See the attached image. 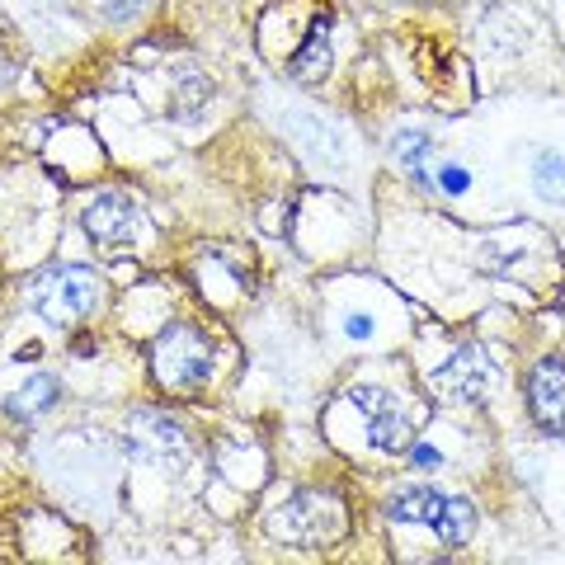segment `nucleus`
Returning <instances> with one entry per match:
<instances>
[{"instance_id":"nucleus-1","label":"nucleus","mask_w":565,"mask_h":565,"mask_svg":"<svg viewBox=\"0 0 565 565\" xmlns=\"http://www.w3.org/2000/svg\"><path fill=\"white\" fill-rule=\"evenodd\" d=\"M29 302L47 326H81L99 307V278L85 264H52L29 282Z\"/></svg>"},{"instance_id":"nucleus-2","label":"nucleus","mask_w":565,"mask_h":565,"mask_svg":"<svg viewBox=\"0 0 565 565\" xmlns=\"http://www.w3.org/2000/svg\"><path fill=\"white\" fill-rule=\"evenodd\" d=\"M386 519L392 523H424L434 527L444 546H467L476 533V509L457 494H444L434 486H405L386 500Z\"/></svg>"},{"instance_id":"nucleus-3","label":"nucleus","mask_w":565,"mask_h":565,"mask_svg":"<svg viewBox=\"0 0 565 565\" xmlns=\"http://www.w3.org/2000/svg\"><path fill=\"white\" fill-rule=\"evenodd\" d=\"M151 373L166 392H199L212 377V344L203 330L170 321L151 344Z\"/></svg>"},{"instance_id":"nucleus-4","label":"nucleus","mask_w":565,"mask_h":565,"mask_svg":"<svg viewBox=\"0 0 565 565\" xmlns=\"http://www.w3.org/2000/svg\"><path fill=\"white\" fill-rule=\"evenodd\" d=\"M269 537L292 546H326L334 537H344V509L334 494L297 490L269 514Z\"/></svg>"},{"instance_id":"nucleus-5","label":"nucleus","mask_w":565,"mask_h":565,"mask_svg":"<svg viewBox=\"0 0 565 565\" xmlns=\"http://www.w3.org/2000/svg\"><path fill=\"white\" fill-rule=\"evenodd\" d=\"M81 222H85V232H90V241L104 245V250H128V245L137 241V232H141V207L128 199V193L104 189L85 203Z\"/></svg>"},{"instance_id":"nucleus-6","label":"nucleus","mask_w":565,"mask_h":565,"mask_svg":"<svg viewBox=\"0 0 565 565\" xmlns=\"http://www.w3.org/2000/svg\"><path fill=\"white\" fill-rule=\"evenodd\" d=\"M128 444L137 457H147L156 467H170V462H184L189 452V438L180 429V419H170L161 411H137L128 419Z\"/></svg>"},{"instance_id":"nucleus-7","label":"nucleus","mask_w":565,"mask_h":565,"mask_svg":"<svg viewBox=\"0 0 565 565\" xmlns=\"http://www.w3.org/2000/svg\"><path fill=\"white\" fill-rule=\"evenodd\" d=\"M527 411L546 434L565 438V359H542L527 373Z\"/></svg>"},{"instance_id":"nucleus-8","label":"nucleus","mask_w":565,"mask_h":565,"mask_svg":"<svg viewBox=\"0 0 565 565\" xmlns=\"http://www.w3.org/2000/svg\"><path fill=\"white\" fill-rule=\"evenodd\" d=\"M490 377H494L490 359L476 344H467V349L452 353V363H444L434 373V386L444 392V401H486Z\"/></svg>"},{"instance_id":"nucleus-9","label":"nucleus","mask_w":565,"mask_h":565,"mask_svg":"<svg viewBox=\"0 0 565 565\" xmlns=\"http://www.w3.org/2000/svg\"><path fill=\"white\" fill-rule=\"evenodd\" d=\"M353 405H359V411L367 415V438H373L377 452H401V448H411V424L401 419L396 401L386 396V392L359 386V392H353Z\"/></svg>"},{"instance_id":"nucleus-10","label":"nucleus","mask_w":565,"mask_h":565,"mask_svg":"<svg viewBox=\"0 0 565 565\" xmlns=\"http://www.w3.org/2000/svg\"><path fill=\"white\" fill-rule=\"evenodd\" d=\"M288 76L302 81V85H316L330 76V14H316L302 47L288 57Z\"/></svg>"},{"instance_id":"nucleus-11","label":"nucleus","mask_w":565,"mask_h":565,"mask_svg":"<svg viewBox=\"0 0 565 565\" xmlns=\"http://www.w3.org/2000/svg\"><path fill=\"white\" fill-rule=\"evenodd\" d=\"M62 396V386H57V377H47V373H39V377H29L20 392H14L10 401H6V415L10 419H20V424H29V419H39L52 401Z\"/></svg>"},{"instance_id":"nucleus-12","label":"nucleus","mask_w":565,"mask_h":565,"mask_svg":"<svg viewBox=\"0 0 565 565\" xmlns=\"http://www.w3.org/2000/svg\"><path fill=\"white\" fill-rule=\"evenodd\" d=\"M533 184L546 203H565V156L542 151L533 161Z\"/></svg>"},{"instance_id":"nucleus-13","label":"nucleus","mask_w":565,"mask_h":565,"mask_svg":"<svg viewBox=\"0 0 565 565\" xmlns=\"http://www.w3.org/2000/svg\"><path fill=\"white\" fill-rule=\"evenodd\" d=\"M151 0H104V10H109V20H137L141 10H147Z\"/></svg>"},{"instance_id":"nucleus-14","label":"nucleus","mask_w":565,"mask_h":565,"mask_svg":"<svg viewBox=\"0 0 565 565\" xmlns=\"http://www.w3.org/2000/svg\"><path fill=\"white\" fill-rule=\"evenodd\" d=\"M444 189H448V193H462V189H467V174L457 170V166H448V170H444Z\"/></svg>"},{"instance_id":"nucleus-15","label":"nucleus","mask_w":565,"mask_h":565,"mask_svg":"<svg viewBox=\"0 0 565 565\" xmlns=\"http://www.w3.org/2000/svg\"><path fill=\"white\" fill-rule=\"evenodd\" d=\"M415 467H444V457L434 448H415Z\"/></svg>"},{"instance_id":"nucleus-16","label":"nucleus","mask_w":565,"mask_h":565,"mask_svg":"<svg viewBox=\"0 0 565 565\" xmlns=\"http://www.w3.org/2000/svg\"><path fill=\"white\" fill-rule=\"evenodd\" d=\"M367 330H373V326H367L363 316H353V321H349V334H367Z\"/></svg>"}]
</instances>
